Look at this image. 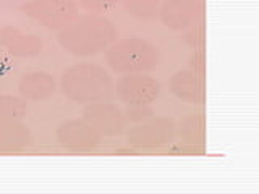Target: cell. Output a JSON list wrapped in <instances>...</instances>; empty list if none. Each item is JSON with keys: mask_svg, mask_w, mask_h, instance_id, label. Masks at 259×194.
<instances>
[{"mask_svg": "<svg viewBox=\"0 0 259 194\" xmlns=\"http://www.w3.org/2000/svg\"><path fill=\"white\" fill-rule=\"evenodd\" d=\"M115 36L112 23L104 18H86L60 34L63 47L73 51V54H96L109 44Z\"/></svg>", "mask_w": 259, "mask_h": 194, "instance_id": "6da1fadb", "label": "cell"}, {"mask_svg": "<svg viewBox=\"0 0 259 194\" xmlns=\"http://www.w3.org/2000/svg\"><path fill=\"white\" fill-rule=\"evenodd\" d=\"M63 91L75 101H97L110 94L112 81L104 70L81 65L68 70L62 79Z\"/></svg>", "mask_w": 259, "mask_h": 194, "instance_id": "7a4b0ae2", "label": "cell"}, {"mask_svg": "<svg viewBox=\"0 0 259 194\" xmlns=\"http://www.w3.org/2000/svg\"><path fill=\"white\" fill-rule=\"evenodd\" d=\"M157 48L143 39H125L115 44L109 52V63L115 71L141 73L157 65Z\"/></svg>", "mask_w": 259, "mask_h": 194, "instance_id": "3957f363", "label": "cell"}, {"mask_svg": "<svg viewBox=\"0 0 259 194\" xmlns=\"http://www.w3.org/2000/svg\"><path fill=\"white\" fill-rule=\"evenodd\" d=\"M130 144L143 149L160 148L174 141L175 137V125L168 118H156L146 120L140 125L132 128L126 134Z\"/></svg>", "mask_w": 259, "mask_h": 194, "instance_id": "277c9868", "label": "cell"}, {"mask_svg": "<svg viewBox=\"0 0 259 194\" xmlns=\"http://www.w3.org/2000/svg\"><path fill=\"white\" fill-rule=\"evenodd\" d=\"M118 97L132 107H141L154 102L160 94V84L151 76H125L117 86Z\"/></svg>", "mask_w": 259, "mask_h": 194, "instance_id": "5b68a950", "label": "cell"}, {"mask_svg": "<svg viewBox=\"0 0 259 194\" xmlns=\"http://www.w3.org/2000/svg\"><path fill=\"white\" fill-rule=\"evenodd\" d=\"M201 12L199 0H168L160 10V18L170 29H185L191 26Z\"/></svg>", "mask_w": 259, "mask_h": 194, "instance_id": "8992f818", "label": "cell"}, {"mask_svg": "<svg viewBox=\"0 0 259 194\" xmlns=\"http://www.w3.org/2000/svg\"><path fill=\"white\" fill-rule=\"evenodd\" d=\"M84 115L88 121L101 133L113 136L123 131L125 120L121 112L112 104H97L93 107H88Z\"/></svg>", "mask_w": 259, "mask_h": 194, "instance_id": "52a82bcc", "label": "cell"}, {"mask_svg": "<svg viewBox=\"0 0 259 194\" xmlns=\"http://www.w3.org/2000/svg\"><path fill=\"white\" fill-rule=\"evenodd\" d=\"M59 139L63 146L71 149H91L99 142L96 129L88 126L81 121H70V123L60 126L59 129Z\"/></svg>", "mask_w": 259, "mask_h": 194, "instance_id": "ba28073f", "label": "cell"}, {"mask_svg": "<svg viewBox=\"0 0 259 194\" xmlns=\"http://www.w3.org/2000/svg\"><path fill=\"white\" fill-rule=\"evenodd\" d=\"M170 91L180 101L190 104H198L204 99L202 81L193 71H177L170 79Z\"/></svg>", "mask_w": 259, "mask_h": 194, "instance_id": "9c48e42d", "label": "cell"}, {"mask_svg": "<svg viewBox=\"0 0 259 194\" xmlns=\"http://www.w3.org/2000/svg\"><path fill=\"white\" fill-rule=\"evenodd\" d=\"M29 15L36 16L39 21L47 24V28H55L65 21L73 12V4L70 0H42L28 7Z\"/></svg>", "mask_w": 259, "mask_h": 194, "instance_id": "30bf717a", "label": "cell"}, {"mask_svg": "<svg viewBox=\"0 0 259 194\" xmlns=\"http://www.w3.org/2000/svg\"><path fill=\"white\" fill-rule=\"evenodd\" d=\"M29 144V131L18 123L0 121V149H18Z\"/></svg>", "mask_w": 259, "mask_h": 194, "instance_id": "8fae6325", "label": "cell"}, {"mask_svg": "<svg viewBox=\"0 0 259 194\" xmlns=\"http://www.w3.org/2000/svg\"><path fill=\"white\" fill-rule=\"evenodd\" d=\"M180 136L188 144H202L206 137V120L201 113L190 115L180 125Z\"/></svg>", "mask_w": 259, "mask_h": 194, "instance_id": "7c38bea8", "label": "cell"}, {"mask_svg": "<svg viewBox=\"0 0 259 194\" xmlns=\"http://www.w3.org/2000/svg\"><path fill=\"white\" fill-rule=\"evenodd\" d=\"M54 89V83L49 76L40 75V73H36V75H29L24 76L23 83H21V91L23 94H26L32 99H39V97H46L47 94H51V91Z\"/></svg>", "mask_w": 259, "mask_h": 194, "instance_id": "4fadbf2b", "label": "cell"}, {"mask_svg": "<svg viewBox=\"0 0 259 194\" xmlns=\"http://www.w3.org/2000/svg\"><path fill=\"white\" fill-rule=\"evenodd\" d=\"M128 10L140 18H152L157 12L159 0H125Z\"/></svg>", "mask_w": 259, "mask_h": 194, "instance_id": "5bb4252c", "label": "cell"}, {"mask_svg": "<svg viewBox=\"0 0 259 194\" xmlns=\"http://www.w3.org/2000/svg\"><path fill=\"white\" fill-rule=\"evenodd\" d=\"M24 110L23 102L15 97H0V118H13Z\"/></svg>", "mask_w": 259, "mask_h": 194, "instance_id": "9a60e30c", "label": "cell"}, {"mask_svg": "<svg viewBox=\"0 0 259 194\" xmlns=\"http://www.w3.org/2000/svg\"><path fill=\"white\" fill-rule=\"evenodd\" d=\"M83 2L88 8H93V10L107 12V10H110V8L115 7L117 0H83Z\"/></svg>", "mask_w": 259, "mask_h": 194, "instance_id": "2e32d148", "label": "cell"}]
</instances>
